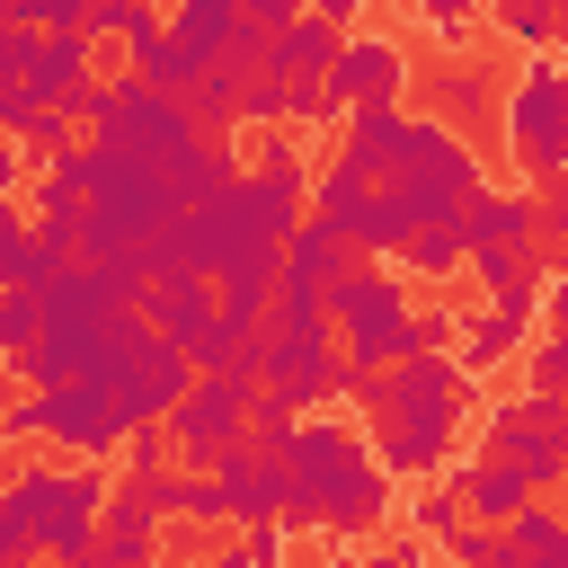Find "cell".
<instances>
[{
    "label": "cell",
    "instance_id": "cell-13",
    "mask_svg": "<svg viewBox=\"0 0 568 568\" xmlns=\"http://www.w3.org/2000/svg\"><path fill=\"white\" fill-rule=\"evenodd\" d=\"M151 550H160V506H151V479L106 488V506H98V568H151Z\"/></svg>",
    "mask_w": 568,
    "mask_h": 568
},
{
    "label": "cell",
    "instance_id": "cell-10",
    "mask_svg": "<svg viewBox=\"0 0 568 568\" xmlns=\"http://www.w3.org/2000/svg\"><path fill=\"white\" fill-rule=\"evenodd\" d=\"M408 44L399 36H382V27H355L346 44H337V62H328V115L346 124V115H364V106H399L408 98Z\"/></svg>",
    "mask_w": 568,
    "mask_h": 568
},
{
    "label": "cell",
    "instance_id": "cell-2",
    "mask_svg": "<svg viewBox=\"0 0 568 568\" xmlns=\"http://www.w3.org/2000/svg\"><path fill=\"white\" fill-rule=\"evenodd\" d=\"M284 470H293V497H302V515H311L320 532H382V524H390L399 479L364 453V435H355V426L302 417V426H293Z\"/></svg>",
    "mask_w": 568,
    "mask_h": 568
},
{
    "label": "cell",
    "instance_id": "cell-30",
    "mask_svg": "<svg viewBox=\"0 0 568 568\" xmlns=\"http://www.w3.org/2000/svg\"><path fill=\"white\" fill-rule=\"evenodd\" d=\"M497 36H515V44H550V36H559V9H541V0L497 9Z\"/></svg>",
    "mask_w": 568,
    "mask_h": 568
},
{
    "label": "cell",
    "instance_id": "cell-41",
    "mask_svg": "<svg viewBox=\"0 0 568 568\" xmlns=\"http://www.w3.org/2000/svg\"><path fill=\"white\" fill-rule=\"evenodd\" d=\"M426 36H444V44H453V36H470V18H462V9H426Z\"/></svg>",
    "mask_w": 568,
    "mask_h": 568
},
{
    "label": "cell",
    "instance_id": "cell-17",
    "mask_svg": "<svg viewBox=\"0 0 568 568\" xmlns=\"http://www.w3.org/2000/svg\"><path fill=\"white\" fill-rule=\"evenodd\" d=\"M470 275H479V293H488L497 311H541L550 248H541V240H532V248H488V257H470Z\"/></svg>",
    "mask_w": 568,
    "mask_h": 568
},
{
    "label": "cell",
    "instance_id": "cell-6",
    "mask_svg": "<svg viewBox=\"0 0 568 568\" xmlns=\"http://www.w3.org/2000/svg\"><path fill=\"white\" fill-rule=\"evenodd\" d=\"M497 124H506V151H515L532 178H559V169H568V62H559V53H532V62L506 80Z\"/></svg>",
    "mask_w": 568,
    "mask_h": 568
},
{
    "label": "cell",
    "instance_id": "cell-39",
    "mask_svg": "<svg viewBox=\"0 0 568 568\" xmlns=\"http://www.w3.org/2000/svg\"><path fill=\"white\" fill-rule=\"evenodd\" d=\"M0 568H36V541L9 524V506H0Z\"/></svg>",
    "mask_w": 568,
    "mask_h": 568
},
{
    "label": "cell",
    "instance_id": "cell-16",
    "mask_svg": "<svg viewBox=\"0 0 568 568\" xmlns=\"http://www.w3.org/2000/svg\"><path fill=\"white\" fill-rule=\"evenodd\" d=\"M532 320H541V311H497V302H479V311L462 320V346H453L462 382H470V373H497L506 355H524V346H532Z\"/></svg>",
    "mask_w": 568,
    "mask_h": 568
},
{
    "label": "cell",
    "instance_id": "cell-46",
    "mask_svg": "<svg viewBox=\"0 0 568 568\" xmlns=\"http://www.w3.org/2000/svg\"><path fill=\"white\" fill-rule=\"evenodd\" d=\"M559 44H568V9H559Z\"/></svg>",
    "mask_w": 568,
    "mask_h": 568
},
{
    "label": "cell",
    "instance_id": "cell-31",
    "mask_svg": "<svg viewBox=\"0 0 568 568\" xmlns=\"http://www.w3.org/2000/svg\"><path fill=\"white\" fill-rule=\"evenodd\" d=\"M133 27V0H80V44H106Z\"/></svg>",
    "mask_w": 568,
    "mask_h": 568
},
{
    "label": "cell",
    "instance_id": "cell-22",
    "mask_svg": "<svg viewBox=\"0 0 568 568\" xmlns=\"http://www.w3.org/2000/svg\"><path fill=\"white\" fill-rule=\"evenodd\" d=\"M231 27H240V0H186V9L169 18V44H178V53H195V62L213 71V53L231 44Z\"/></svg>",
    "mask_w": 568,
    "mask_h": 568
},
{
    "label": "cell",
    "instance_id": "cell-3",
    "mask_svg": "<svg viewBox=\"0 0 568 568\" xmlns=\"http://www.w3.org/2000/svg\"><path fill=\"white\" fill-rule=\"evenodd\" d=\"M0 506H9V524L36 541L44 568H89V559H98V506H106V479H98L89 462H27V470H9Z\"/></svg>",
    "mask_w": 568,
    "mask_h": 568
},
{
    "label": "cell",
    "instance_id": "cell-37",
    "mask_svg": "<svg viewBox=\"0 0 568 568\" xmlns=\"http://www.w3.org/2000/svg\"><path fill=\"white\" fill-rule=\"evenodd\" d=\"M284 541H293L284 524H257V532L240 541V559H248V568H275V559H284Z\"/></svg>",
    "mask_w": 568,
    "mask_h": 568
},
{
    "label": "cell",
    "instance_id": "cell-45",
    "mask_svg": "<svg viewBox=\"0 0 568 568\" xmlns=\"http://www.w3.org/2000/svg\"><path fill=\"white\" fill-rule=\"evenodd\" d=\"M559 364H568V337H559ZM559 399H568V373H559Z\"/></svg>",
    "mask_w": 568,
    "mask_h": 568
},
{
    "label": "cell",
    "instance_id": "cell-12",
    "mask_svg": "<svg viewBox=\"0 0 568 568\" xmlns=\"http://www.w3.org/2000/svg\"><path fill=\"white\" fill-rule=\"evenodd\" d=\"M488 462H506L532 497L568 488V444H559L550 426H524V417H515V399H497V408H488Z\"/></svg>",
    "mask_w": 568,
    "mask_h": 568
},
{
    "label": "cell",
    "instance_id": "cell-5",
    "mask_svg": "<svg viewBox=\"0 0 568 568\" xmlns=\"http://www.w3.org/2000/svg\"><path fill=\"white\" fill-rule=\"evenodd\" d=\"M89 142H106V151H133V160H178L186 142H204L195 133V115L178 106V98H160V89H142L133 71H106L98 80V98H89Z\"/></svg>",
    "mask_w": 568,
    "mask_h": 568
},
{
    "label": "cell",
    "instance_id": "cell-38",
    "mask_svg": "<svg viewBox=\"0 0 568 568\" xmlns=\"http://www.w3.org/2000/svg\"><path fill=\"white\" fill-rule=\"evenodd\" d=\"M27 115H36V98H27L18 80H0V133H9V142H18V124H27Z\"/></svg>",
    "mask_w": 568,
    "mask_h": 568
},
{
    "label": "cell",
    "instance_id": "cell-33",
    "mask_svg": "<svg viewBox=\"0 0 568 568\" xmlns=\"http://www.w3.org/2000/svg\"><path fill=\"white\" fill-rule=\"evenodd\" d=\"M408 515H417V532H426V541H453V532H462V497H453V488H435V497H417Z\"/></svg>",
    "mask_w": 568,
    "mask_h": 568
},
{
    "label": "cell",
    "instance_id": "cell-23",
    "mask_svg": "<svg viewBox=\"0 0 568 568\" xmlns=\"http://www.w3.org/2000/svg\"><path fill=\"white\" fill-rule=\"evenodd\" d=\"M462 266H470V248H462V231H453V222L408 231V240H399V257H390V275H426V284H435V275H462Z\"/></svg>",
    "mask_w": 568,
    "mask_h": 568
},
{
    "label": "cell",
    "instance_id": "cell-40",
    "mask_svg": "<svg viewBox=\"0 0 568 568\" xmlns=\"http://www.w3.org/2000/svg\"><path fill=\"white\" fill-rule=\"evenodd\" d=\"M355 568H426V559H417V550H408V541H382V550H364V559H355Z\"/></svg>",
    "mask_w": 568,
    "mask_h": 568
},
{
    "label": "cell",
    "instance_id": "cell-15",
    "mask_svg": "<svg viewBox=\"0 0 568 568\" xmlns=\"http://www.w3.org/2000/svg\"><path fill=\"white\" fill-rule=\"evenodd\" d=\"M453 231H462L470 257H488V248H532V195H515V186H479V195L453 213Z\"/></svg>",
    "mask_w": 568,
    "mask_h": 568
},
{
    "label": "cell",
    "instance_id": "cell-19",
    "mask_svg": "<svg viewBox=\"0 0 568 568\" xmlns=\"http://www.w3.org/2000/svg\"><path fill=\"white\" fill-rule=\"evenodd\" d=\"M346 266H355V248H346L320 213H302V222H293V240H284V275H293V284H311V293H328V284H346Z\"/></svg>",
    "mask_w": 568,
    "mask_h": 568
},
{
    "label": "cell",
    "instance_id": "cell-43",
    "mask_svg": "<svg viewBox=\"0 0 568 568\" xmlns=\"http://www.w3.org/2000/svg\"><path fill=\"white\" fill-rule=\"evenodd\" d=\"M186 568H248L240 550H213V559H186Z\"/></svg>",
    "mask_w": 568,
    "mask_h": 568
},
{
    "label": "cell",
    "instance_id": "cell-32",
    "mask_svg": "<svg viewBox=\"0 0 568 568\" xmlns=\"http://www.w3.org/2000/svg\"><path fill=\"white\" fill-rule=\"evenodd\" d=\"M284 124H337L328 115V80H284Z\"/></svg>",
    "mask_w": 568,
    "mask_h": 568
},
{
    "label": "cell",
    "instance_id": "cell-9",
    "mask_svg": "<svg viewBox=\"0 0 568 568\" xmlns=\"http://www.w3.org/2000/svg\"><path fill=\"white\" fill-rule=\"evenodd\" d=\"M36 408H44V444H62V462L124 453V435H133V408H124L115 373H106V382H62V390H36Z\"/></svg>",
    "mask_w": 568,
    "mask_h": 568
},
{
    "label": "cell",
    "instance_id": "cell-4",
    "mask_svg": "<svg viewBox=\"0 0 568 568\" xmlns=\"http://www.w3.org/2000/svg\"><path fill=\"white\" fill-rule=\"evenodd\" d=\"M408 320H417L408 275H390L373 257H355L346 284H328V337H337V364L346 373H390L399 355H417L408 346Z\"/></svg>",
    "mask_w": 568,
    "mask_h": 568
},
{
    "label": "cell",
    "instance_id": "cell-18",
    "mask_svg": "<svg viewBox=\"0 0 568 568\" xmlns=\"http://www.w3.org/2000/svg\"><path fill=\"white\" fill-rule=\"evenodd\" d=\"M453 497H462V524H488V532H506L524 506H532V488L506 470V462H470V470H453Z\"/></svg>",
    "mask_w": 568,
    "mask_h": 568
},
{
    "label": "cell",
    "instance_id": "cell-8",
    "mask_svg": "<svg viewBox=\"0 0 568 568\" xmlns=\"http://www.w3.org/2000/svg\"><path fill=\"white\" fill-rule=\"evenodd\" d=\"M80 213H106V222H124V231H160V222H178V204H169V178L151 169V160H133V151H106V142H89L80 151Z\"/></svg>",
    "mask_w": 568,
    "mask_h": 568
},
{
    "label": "cell",
    "instance_id": "cell-25",
    "mask_svg": "<svg viewBox=\"0 0 568 568\" xmlns=\"http://www.w3.org/2000/svg\"><path fill=\"white\" fill-rule=\"evenodd\" d=\"M506 541H515V559H550V550L568 541V515H559L550 497H532V506H524V515L506 524Z\"/></svg>",
    "mask_w": 568,
    "mask_h": 568
},
{
    "label": "cell",
    "instance_id": "cell-7",
    "mask_svg": "<svg viewBox=\"0 0 568 568\" xmlns=\"http://www.w3.org/2000/svg\"><path fill=\"white\" fill-rule=\"evenodd\" d=\"M204 479H213V524H240V532H257V524L311 532V515H302V497H293V470H284V453L231 444V453H222Z\"/></svg>",
    "mask_w": 568,
    "mask_h": 568
},
{
    "label": "cell",
    "instance_id": "cell-29",
    "mask_svg": "<svg viewBox=\"0 0 568 568\" xmlns=\"http://www.w3.org/2000/svg\"><path fill=\"white\" fill-rule=\"evenodd\" d=\"M169 470V426H133L124 435V479H160Z\"/></svg>",
    "mask_w": 568,
    "mask_h": 568
},
{
    "label": "cell",
    "instance_id": "cell-11",
    "mask_svg": "<svg viewBox=\"0 0 568 568\" xmlns=\"http://www.w3.org/2000/svg\"><path fill=\"white\" fill-rule=\"evenodd\" d=\"M115 390H124V408H133V426H169V417H178V399L195 390V355H178L169 337H142V346L124 355V373H115Z\"/></svg>",
    "mask_w": 568,
    "mask_h": 568
},
{
    "label": "cell",
    "instance_id": "cell-20",
    "mask_svg": "<svg viewBox=\"0 0 568 568\" xmlns=\"http://www.w3.org/2000/svg\"><path fill=\"white\" fill-rule=\"evenodd\" d=\"M337 44H346V36H337L328 18H311V9H302V18H293V27L275 36V53H266V71H275V80H328V62H337Z\"/></svg>",
    "mask_w": 568,
    "mask_h": 568
},
{
    "label": "cell",
    "instance_id": "cell-14",
    "mask_svg": "<svg viewBox=\"0 0 568 568\" xmlns=\"http://www.w3.org/2000/svg\"><path fill=\"white\" fill-rule=\"evenodd\" d=\"M213 311H222V293H213L204 275H169V284H151L142 328H151V337H169L178 355H195V346H204V328H213Z\"/></svg>",
    "mask_w": 568,
    "mask_h": 568
},
{
    "label": "cell",
    "instance_id": "cell-44",
    "mask_svg": "<svg viewBox=\"0 0 568 568\" xmlns=\"http://www.w3.org/2000/svg\"><path fill=\"white\" fill-rule=\"evenodd\" d=\"M524 568H568V541H559V550H550V559H524Z\"/></svg>",
    "mask_w": 568,
    "mask_h": 568
},
{
    "label": "cell",
    "instance_id": "cell-36",
    "mask_svg": "<svg viewBox=\"0 0 568 568\" xmlns=\"http://www.w3.org/2000/svg\"><path fill=\"white\" fill-rule=\"evenodd\" d=\"M541 337H568V266H550L541 284Z\"/></svg>",
    "mask_w": 568,
    "mask_h": 568
},
{
    "label": "cell",
    "instance_id": "cell-27",
    "mask_svg": "<svg viewBox=\"0 0 568 568\" xmlns=\"http://www.w3.org/2000/svg\"><path fill=\"white\" fill-rule=\"evenodd\" d=\"M444 550H453V568H524V559H515V541H506V532H488V524H462Z\"/></svg>",
    "mask_w": 568,
    "mask_h": 568
},
{
    "label": "cell",
    "instance_id": "cell-47",
    "mask_svg": "<svg viewBox=\"0 0 568 568\" xmlns=\"http://www.w3.org/2000/svg\"><path fill=\"white\" fill-rule=\"evenodd\" d=\"M89 568H98V559H89Z\"/></svg>",
    "mask_w": 568,
    "mask_h": 568
},
{
    "label": "cell",
    "instance_id": "cell-1",
    "mask_svg": "<svg viewBox=\"0 0 568 568\" xmlns=\"http://www.w3.org/2000/svg\"><path fill=\"white\" fill-rule=\"evenodd\" d=\"M337 399L364 417V453L390 479H426L453 462V435L470 426V382L453 355H399L390 373H346Z\"/></svg>",
    "mask_w": 568,
    "mask_h": 568
},
{
    "label": "cell",
    "instance_id": "cell-35",
    "mask_svg": "<svg viewBox=\"0 0 568 568\" xmlns=\"http://www.w3.org/2000/svg\"><path fill=\"white\" fill-rule=\"evenodd\" d=\"M27 62H36V27H0V80H27Z\"/></svg>",
    "mask_w": 568,
    "mask_h": 568
},
{
    "label": "cell",
    "instance_id": "cell-26",
    "mask_svg": "<svg viewBox=\"0 0 568 568\" xmlns=\"http://www.w3.org/2000/svg\"><path fill=\"white\" fill-rule=\"evenodd\" d=\"M532 240L550 248V266H568V169L541 178V195H532Z\"/></svg>",
    "mask_w": 568,
    "mask_h": 568
},
{
    "label": "cell",
    "instance_id": "cell-21",
    "mask_svg": "<svg viewBox=\"0 0 568 568\" xmlns=\"http://www.w3.org/2000/svg\"><path fill=\"white\" fill-rule=\"evenodd\" d=\"M426 115H435L444 133H462V124L497 115V89H488L470 62H453V71H426Z\"/></svg>",
    "mask_w": 568,
    "mask_h": 568
},
{
    "label": "cell",
    "instance_id": "cell-42",
    "mask_svg": "<svg viewBox=\"0 0 568 568\" xmlns=\"http://www.w3.org/2000/svg\"><path fill=\"white\" fill-rule=\"evenodd\" d=\"M18 169H27V160H18V142L0 133V204H9V186H18Z\"/></svg>",
    "mask_w": 568,
    "mask_h": 568
},
{
    "label": "cell",
    "instance_id": "cell-24",
    "mask_svg": "<svg viewBox=\"0 0 568 568\" xmlns=\"http://www.w3.org/2000/svg\"><path fill=\"white\" fill-rule=\"evenodd\" d=\"M151 506H160V524H169V515L213 524V479H195V470H160V479H151Z\"/></svg>",
    "mask_w": 568,
    "mask_h": 568
},
{
    "label": "cell",
    "instance_id": "cell-34",
    "mask_svg": "<svg viewBox=\"0 0 568 568\" xmlns=\"http://www.w3.org/2000/svg\"><path fill=\"white\" fill-rule=\"evenodd\" d=\"M36 435H44V408H36V390H27V399L0 408V444H36Z\"/></svg>",
    "mask_w": 568,
    "mask_h": 568
},
{
    "label": "cell",
    "instance_id": "cell-28",
    "mask_svg": "<svg viewBox=\"0 0 568 568\" xmlns=\"http://www.w3.org/2000/svg\"><path fill=\"white\" fill-rule=\"evenodd\" d=\"M257 178H275V186H293V195H302V186H311V160H302L284 133H257Z\"/></svg>",
    "mask_w": 568,
    "mask_h": 568
}]
</instances>
